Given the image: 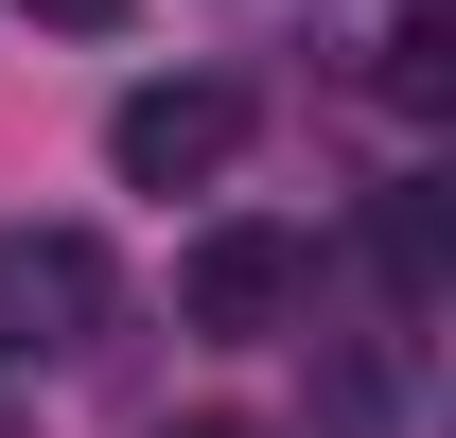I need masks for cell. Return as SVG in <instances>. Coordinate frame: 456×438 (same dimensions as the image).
<instances>
[{
    "label": "cell",
    "mask_w": 456,
    "mask_h": 438,
    "mask_svg": "<svg viewBox=\"0 0 456 438\" xmlns=\"http://www.w3.org/2000/svg\"><path fill=\"white\" fill-rule=\"evenodd\" d=\"M106 158H123V193H211V175L246 158V88H228V70H159V88H123Z\"/></svg>",
    "instance_id": "6da1fadb"
},
{
    "label": "cell",
    "mask_w": 456,
    "mask_h": 438,
    "mask_svg": "<svg viewBox=\"0 0 456 438\" xmlns=\"http://www.w3.org/2000/svg\"><path fill=\"white\" fill-rule=\"evenodd\" d=\"M106 333V246L88 228H0V369H53Z\"/></svg>",
    "instance_id": "7a4b0ae2"
},
{
    "label": "cell",
    "mask_w": 456,
    "mask_h": 438,
    "mask_svg": "<svg viewBox=\"0 0 456 438\" xmlns=\"http://www.w3.org/2000/svg\"><path fill=\"white\" fill-rule=\"evenodd\" d=\"M298 280H316V246H298V228L228 211V228H193V264H175V316H193V333H281V316H298Z\"/></svg>",
    "instance_id": "3957f363"
},
{
    "label": "cell",
    "mask_w": 456,
    "mask_h": 438,
    "mask_svg": "<svg viewBox=\"0 0 456 438\" xmlns=\"http://www.w3.org/2000/svg\"><path fill=\"white\" fill-rule=\"evenodd\" d=\"M439 88H456V18H403L387 36V106H439Z\"/></svg>",
    "instance_id": "277c9868"
},
{
    "label": "cell",
    "mask_w": 456,
    "mask_h": 438,
    "mask_svg": "<svg viewBox=\"0 0 456 438\" xmlns=\"http://www.w3.org/2000/svg\"><path fill=\"white\" fill-rule=\"evenodd\" d=\"M18 18H53V36H123L141 0H18Z\"/></svg>",
    "instance_id": "5b68a950"
},
{
    "label": "cell",
    "mask_w": 456,
    "mask_h": 438,
    "mask_svg": "<svg viewBox=\"0 0 456 438\" xmlns=\"http://www.w3.org/2000/svg\"><path fill=\"white\" fill-rule=\"evenodd\" d=\"M159 438H264V421H159Z\"/></svg>",
    "instance_id": "8992f818"
}]
</instances>
